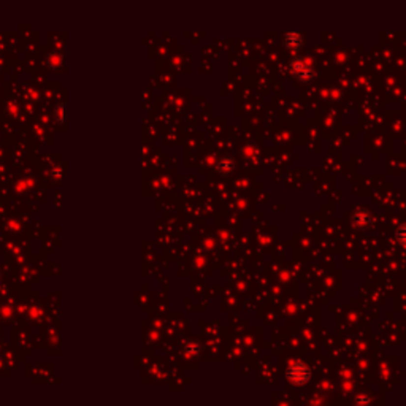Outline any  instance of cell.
<instances>
[{"mask_svg": "<svg viewBox=\"0 0 406 406\" xmlns=\"http://www.w3.org/2000/svg\"><path fill=\"white\" fill-rule=\"evenodd\" d=\"M368 402H370V398L365 397V395H359V397L355 398V403H359V405L360 403H368Z\"/></svg>", "mask_w": 406, "mask_h": 406, "instance_id": "8992f818", "label": "cell"}, {"mask_svg": "<svg viewBox=\"0 0 406 406\" xmlns=\"http://www.w3.org/2000/svg\"><path fill=\"white\" fill-rule=\"evenodd\" d=\"M233 169H235V162L230 156H226V157H222V159L218 160V172L219 173L229 174V173L233 172Z\"/></svg>", "mask_w": 406, "mask_h": 406, "instance_id": "7a4b0ae2", "label": "cell"}, {"mask_svg": "<svg viewBox=\"0 0 406 406\" xmlns=\"http://www.w3.org/2000/svg\"><path fill=\"white\" fill-rule=\"evenodd\" d=\"M395 236H397V240L400 241L402 246L406 248V224H403V226H400V227L397 229Z\"/></svg>", "mask_w": 406, "mask_h": 406, "instance_id": "277c9868", "label": "cell"}, {"mask_svg": "<svg viewBox=\"0 0 406 406\" xmlns=\"http://www.w3.org/2000/svg\"><path fill=\"white\" fill-rule=\"evenodd\" d=\"M352 224L355 227H359V229H365L367 226H370L372 224V216H370L368 213H357L354 218H352Z\"/></svg>", "mask_w": 406, "mask_h": 406, "instance_id": "3957f363", "label": "cell"}, {"mask_svg": "<svg viewBox=\"0 0 406 406\" xmlns=\"http://www.w3.org/2000/svg\"><path fill=\"white\" fill-rule=\"evenodd\" d=\"M186 352L191 355V357H195L197 355L199 357V354H200V348L195 345V343H189V345L186 346Z\"/></svg>", "mask_w": 406, "mask_h": 406, "instance_id": "5b68a950", "label": "cell"}, {"mask_svg": "<svg viewBox=\"0 0 406 406\" xmlns=\"http://www.w3.org/2000/svg\"><path fill=\"white\" fill-rule=\"evenodd\" d=\"M286 377H288L289 382L293 384V386H305V384L310 381L311 372L306 363L292 362L288 367V370H286Z\"/></svg>", "mask_w": 406, "mask_h": 406, "instance_id": "6da1fadb", "label": "cell"}]
</instances>
